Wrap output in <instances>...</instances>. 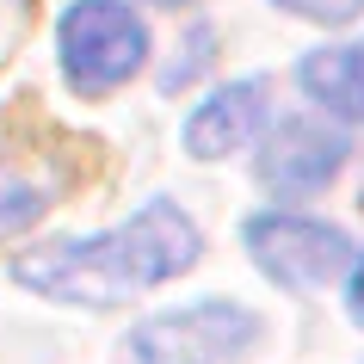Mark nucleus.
Here are the masks:
<instances>
[{
	"label": "nucleus",
	"instance_id": "0eeeda50",
	"mask_svg": "<svg viewBox=\"0 0 364 364\" xmlns=\"http://www.w3.org/2000/svg\"><path fill=\"white\" fill-rule=\"evenodd\" d=\"M296 80H303V93L315 99L321 112L364 124V38L327 43V50H309L303 68H296Z\"/></svg>",
	"mask_w": 364,
	"mask_h": 364
},
{
	"label": "nucleus",
	"instance_id": "20e7f679",
	"mask_svg": "<svg viewBox=\"0 0 364 364\" xmlns=\"http://www.w3.org/2000/svg\"><path fill=\"white\" fill-rule=\"evenodd\" d=\"M241 241H247L253 266L266 272L272 284H284V290H321L327 278H340L346 259H352V241H346L340 229H327L315 216H296V210L247 216Z\"/></svg>",
	"mask_w": 364,
	"mask_h": 364
},
{
	"label": "nucleus",
	"instance_id": "6e6552de",
	"mask_svg": "<svg viewBox=\"0 0 364 364\" xmlns=\"http://www.w3.org/2000/svg\"><path fill=\"white\" fill-rule=\"evenodd\" d=\"M43 210H50V186H43V179H25V173H0V241L25 235Z\"/></svg>",
	"mask_w": 364,
	"mask_h": 364
},
{
	"label": "nucleus",
	"instance_id": "423d86ee",
	"mask_svg": "<svg viewBox=\"0 0 364 364\" xmlns=\"http://www.w3.org/2000/svg\"><path fill=\"white\" fill-rule=\"evenodd\" d=\"M266 124V80H229L216 87L204 105H192L186 117V149L198 161H223V154L247 149Z\"/></svg>",
	"mask_w": 364,
	"mask_h": 364
},
{
	"label": "nucleus",
	"instance_id": "7ed1b4c3",
	"mask_svg": "<svg viewBox=\"0 0 364 364\" xmlns=\"http://www.w3.org/2000/svg\"><path fill=\"white\" fill-rule=\"evenodd\" d=\"M259 333H266V321L247 303L204 296V303L149 315L130 333V352H136V364H235L259 346Z\"/></svg>",
	"mask_w": 364,
	"mask_h": 364
},
{
	"label": "nucleus",
	"instance_id": "9d476101",
	"mask_svg": "<svg viewBox=\"0 0 364 364\" xmlns=\"http://www.w3.org/2000/svg\"><path fill=\"white\" fill-rule=\"evenodd\" d=\"M346 303H352V321L364 327V253H358V266H352V284H346Z\"/></svg>",
	"mask_w": 364,
	"mask_h": 364
},
{
	"label": "nucleus",
	"instance_id": "1a4fd4ad",
	"mask_svg": "<svg viewBox=\"0 0 364 364\" xmlns=\"http://www.w3.org/2000/svg\"><path fill=\"white\" fill-rule=\"evenodd\" d=\"M272 6H284V13H296L309 25H346L364 13V0H272Z\"/></svg>",
	"mask_w": 364,
	"mask_h": 364
},
{
	"label": "nucleus",
	"instance_id": "9b49d317",
	"mask_svg": "<svg viewBox=\"0 0 364 364\" xmlns=\"http://www.w3.org/2000/svg\"><path fill=\"white\" fill-rule=\"evenodd\" d=\"M154 6H192V0H154Z\"/></svg>",
	"mask_w": 364,
	"mask_h": 364
},
{
	"label": "nucleus",
	"instance_id": "39448f33",
	"mask_svg": "<svg viewBox=\"0 0 364 364\" xmlns=\"http://www.w3.org/2000/svg\"><path fill=\"white\" fill-rule=\"evenodd\" d=\"M340 167H346V136L315 124V117H284L259 142V186L284 204L327 192Z\"/></svg>",
	"mask_w": 364,
	"mask_h": 364
},
{
	"label": "nucleus",
	"instance_id": "f257e3e1",
	"mask_svg": "<svg viewBox=\"0 0 364 364\" xmlns=\"http://www.w3.org/2000/svg\"><path fill=\"white\" fill-rule=\"evenodd\" d=\"M198 253H204L198 223L179 204L154 198L117 229L80 235V241H50V247L13 259V284H25L31 296L62 309H117L142 290L173 284L179 272H192Z\"/></svg>",
	"mask_w": 364,
	"mask_h": 364
},
{
	"label": "nucleus",
	"instance_id": "f03ea898",
	"mask_svg": "<svg viewBox=\"0 0 364 364\" xmlns=\"http://www.w3.org/2000/svg\"><path fill=\"white\" fill-rule=\"evenodd\" d=\"M56 56H62V80L80 99H105L142 75L149 25L124 0H75L56 19Z\"/></svg>",
	"mask_w": 364,
	"mask_h": 364
}]
</instances>
